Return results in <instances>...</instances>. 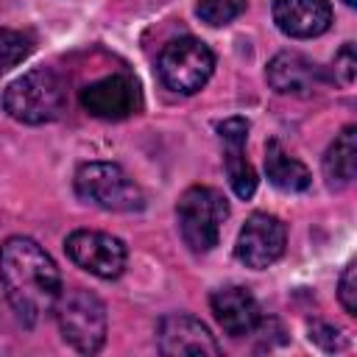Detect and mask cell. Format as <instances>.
<instances>
[{
  "instance_id": "cell-6",
  "label": "cell",
  "mask_w": 357,
  "mask_h": 357,
  "mask_svg": "<svg viewBox=\"0 0 357 357\" xmlns=\"http://www.w3.org/2000/svg\"><path fill=\"white\" fill-rule=\"evenodd\" d=\"M156 67H159V78L165 81L167 89L192 95L209 81V75L215 70V56L201 39L181 36V39H173L165 45Z\"/></svg>"
},
{
  "instance_id": "cell-14",
  "label": "cell",
  "mask_w": 357,
  "mask_h": 357,
  "mask_svg": "<svg viewBox=\"0 0 357 357\" xmlns=\"http://www.w3.org/2000/svg\"><path fill=\"white\" fill-rule=\"evenodd\" d=\"M268 84L282 95H312L326 81L324 70L301 53H279L268 64Z\"/></svg>"
},
{
  "instance_id": "cell-1",
  "label": "cell",
  "mask_w": 357,
  "mask_h": 357,
  "mask_svg": "<svg viewBox=\"0 0 357 357\" xmlns=\"http://www.w3.org/2000/svg\"><path fill=\"white\" fill-rule=\"evenodd\" d=\"M0 282L8 304L33 326L45 312L53 310L61 293V273L50 254L31 237H8L0 245Z\"/></svg>"
},
{
  "instance_id": "cell-2",
  "label": "cell",
  "mask_w": 357,
  "mask_h": 357,
  "mask_svg": "<svg viewBox=\"0 0 357 357\" xmlns=\"http://www.w3.org/2000/svg\"><path fill=\"white\" fill-rule=\"evenodd\" d=\"M67 106V86L50 67H33L11 81L3 92V109L17 123L39 126L61 117Z\"/></svg>"
},
{
  "instance_id": "cell-11",
  "label": "cell",
  "mask_w": 357,
  "mask_h": 357,
  "mask_svg": "<svg viewBox=\"0 0 357 357\" xmlns=\"http://www.w3.org/2000/svg\"><path fill=\"white\" fill-rule=\"evenodd\" d=\"M209 307H212L220 329L231 337L254 335L259 329V321H262L259 301L243 284H226V287L215 290L209 296Z\"/></svg>"
},
{
  "instance_id": "cell-12",
  "label": "cell",
  "mask_w": 357,
  "mask_h": 357,
  "mask_svg": "<svg viewBox=\"0 0 357 357\" xmlns=\"http://www.w3.org/2000/svg\"><path fill=\"white\" fill-rule=\"evenodd\" d=\"M218 134L223 139L226 148V176L229 184L234 190L237 198L248 201L257 192V173L251 167V162L245 159V137H248V120L243 117H229L223 123H218Z\"/></svg>"
},
{
  "instance_id": "cell-5",
  "label": "cell",
  "mask_w": 357,
  "mask_h": 357,
  "mask_svg": "<svg viewBox=\"0 0 357 357\" xmlns=\"http://www.w3.org/2000/svg\"><path fill=\"white\" fill-rule=\"evenodd\" d=\"M176 215L184 243L195 254H204L218 245L223 220L229 218V204L215 187H190L178 198Z\"/></svg>"
},
{
  "instance_id": "cell-7",
  "label": "cell",
  "mask_w": 357,
  "mask_h": 357,
  "mask_svg": "<svg viewBox=\"0 0 357 357\" xmlns=\"http://www.w3.org/2000/svg\"><path fill=\"white\" fill-rule=\"evenodd\" d=\"M81 106L98 120H126L142 109V92L131 75L112 73L81 89Z\"/></svg>"
},
{
  "instance_id": "cell-20",
  "label": "cell",
  "mask_w": 357,
  "mask_h": 357,
  "mask_svg": "<svg viewBox=\"0 0 357 357\" xmlns=\"http://www.w3.org/2000/svg\"><path fill=\"white\" fill-rule=\"evenodd\" d=\"M340 304L349 315H357V262H349L343 276H340Z\"/></svg>"
},
{
  "instance_id": "cell-18",
  "label": "cell",
  "mask_w": 357,
  "mask_h": 357,
  "mask_svg": "<svg viewBox=\"0 0 357 357\" xmlns=\"http://www.w3.org/2000/svg\"><path fill=\"white\" fill-rule=\"evenodd\" d=\"M195 11L206 25L218 28V25H226L234 17H240L245 11V0H198Z\"/></svg>"
},
{
  "instance_id": "cell-19",
  "label": "cell",
  "mask_w": 357,
  "mask_h": 357,
  "mask_svg": "<svg viewBox=\"0 0 357 357\" xmlns=\"http://www.w3.org/2000/svg\"><path fill=\"white\" fill-rule=\"evenodd\" d=\"M354 75H357V56H354V45L346 42L335 56V81L343 86H351Z\"/></svg>"
},
{
  "instance_id": "cell-13",
  "label": "cell",
  "mask_w": 357,
  "mask_h": 357,
  "mask_svg": "<svg viewBox=\"0 0 357 357\" xmlns=\"http://www.w3.org/2000/svg\"><path fill=\"white\" fill-rule=\"evenodd\" d=\"M273 22L293 39L321 36L332 22V6L326 0H273Z\"/></svg>"
},
{
  "instance_id": "cell-22",
  "label": "cell",
  "mask_w": 357,
  "mask_h": 357,
  "mask_svg": "<svg viewBox=\"0 0 357 357\" xmlns=\"http://www.w3.org/2000/svg\"><path fill=\"white\" fill-rule=\"evenodd\" d=\"M343 3H346V6H354V3H357V0H343Z\"/></svg>"
},
{
  "instance_id": "cell-8",
  "label": "cell",
  "mask_w": 357,
  "mask_h": 357,
  "mask_svg": "<svg viewBox=\"0 0 357 357\" xmlns=\"http://www.w3.org/2000/svg\"><path fill=\"white\" fill-rule=\"evenodd\" d=\"M284 243H287L284 223L276 215L254 212L245 220V226L240 229V234H237L234 254L245 268L262 271V268L273 265L284 254Z\"/></svg>"
},
{
  "instance_id": "cell-3",
  "label": "cell",
  "mask_w": 357,
  "mask_h": 357,
  "mask_svg": "<svg viewBox=\"0 0 357 357\" xmlns=\"http://www.w3.org/2000/svg\"><path fill=\"white\" fill-rule=\"evenodd\" d=\"M56 324L61 329V337L81 354H95L106 340V307L103 301L84 290L73 287L59 293L56 304Z\"/></svg>"
},
{
  "instance_id": "cell-17",
  "label": "cell",
  "mask_w": 357,
  "mask_h": 357,
  "mask_svg": "<svg viewBox=\"0 0 357 357\" xmlns=\"http://www.w3.org/2000/svg\"><path fill=\"white\" fill-rule=\"evenodd\" d=\"M31 50H33V42L22 31L0 28V75L17 67L22 59H28Z\"/></svg>"
},
{
  "instance_id": "cell-15",
  "label": "cell",
  "mask_w": 357,
  "mask_h": 357,
  "mask_svg": "<svg viewBox=\"0 0 357 357\" xmlns=\"http://www.w3.org/2000/svg\"><path fill=\"white\" fill-rule=\"evenodd\" d=\"M354 170H357V128L346 126L335 137V142L326 148V156H324L326 184L332 190H343V187L351 184Z\"/></svg>"
},
{
  "instance_id": "cell-10",
  "label": "cell",
  "mask_w": 357,
  "mask_h": 357,
  "mask_svg": "<svg viewBox=\"0 0 357 357\" xmlns=\"http://www.w3.org/2000/svg\"><path fill=\"white\" fill-rule=\"evenodd\" d=\"M159 351L167 357H218L220 346L212 337V332L192 315H167L159 321L156 329Z\"/></svg>"
},
{
  "instance_id": "cell-9",
  "label": "cell",
  "mask_w": 357,
  "mask_h": 357,
  "mask_svg": "<svg viewBox=\"0 0 357 357\" xmlns=\"http://www.w3.org/2000/svg\"><path fill=\"white\" fill-rule=\"evenodd\" d=\"M64 248L78 268H84L86 273L100 276V279H117L126 268L123 240L103 234V231H86V229L73 231L67 237Z\"/></svg>"
},
{
  "instance_id": "cell-16",
  "label": "cell",
  "mask_w": 357,
  "mask_h": 357,
  "mask_svg": "<svg viewBox=\"0 0 357 357\" xmlns=\"http://www.w3.org/2000/svg\"><path fill=\"white\" fill-rule=\"evenodd\" d=\"M265 173L268 181L282 192H301L312 181L310 170L298 159H293L276 139H268L265 145Z\"/></svg>"
},
{
  "instance_id": "cell-4",
  "label": "cell",
  "mask_w": 357,
  "mask_h": 357,
  "mask_svg": "<svg viewBox=\"0 0 357 357\" xmlns=\"http://www.w3.org/2000/svg\"><path fill=\"white\" fill-rule=\"evenodd\" d=\"M75 192L109 212H139L145 195L139 184L114 162H86L75 173Z\"/></svg>"
},
{
  "instance_id": "cell-21",
  "label": "cell",
  "mask_w": 357,
  "mask_h": 357,
  "mask_svg": "<svg viewBox=\"0 0 357 357\" xmlns=\"http://www.w3.org/2000/svg\"><path fill=\"white\" fill-rule=\"evenodd\" d=\"M310 340L318 343L324 351H335V349H343L346 346L343 335L335 326H329V324H312L310 326Z\"/></svg>"
}]
</instances>
